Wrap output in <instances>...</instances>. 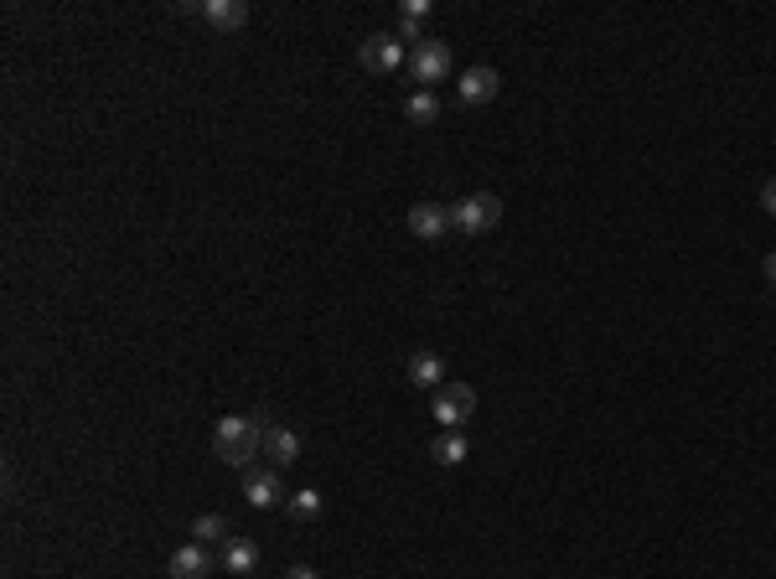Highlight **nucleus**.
I'll return each mask as SVG.
<instances>
[{
	"label": "nucleus",
	"instance_id": "1",
	"mask_svg": "<svg viewBox=\"0 0 776 579\" xmlns=\"http://www.w3.org/2000/svg\"><path fill=\"white\" fill-rule=\"evenodd\" d=\"M213 455L233 471L254 466V455H264V424H254L249 414H228L213 435Z\"/></svg>",
	"mask_w": 776,
	"mask_h": 579
},
{
	"label": "nucleus",
	"instance_id": "2",
	"mask_svg": "<svg viewBox=\"0 0 776 579\" xmlns=\"http://www.w3.org/2000/svg\"><path fill=\"white\" fill-rule=\"evenodd\" d=\"M451 223H456V233H466V238H482V233H492V228L502 223V202H497L492 192L461 197V202L451 207Z\"/></svg>",
	"mask_w": 776,
	"mask_h": 579
},
{
	"label": "nucleus",
	"instance_id": "3",
	"mask_svg": "<svg viewBox=\"0 0 776 579\" xmlns=\"http://www.w3.org/2000/svg\"><path fill=\"white\" fill-rule=\"evenodd\" d=\"M435 419H440V430H461V424L476 414V388L471 383H445V388H435V409H430Z\"/></svg>",
	"mask_w": 776,
	"mask_h": 579
},
{
	"label": "nucleus",
	"instance_id": "4",
	"mask_svg": "<svg viewBox=\"0 0 776 579\" xmlns=\"http://www.w3.org/2000/svg\"><path fill=\"white\" fill-rule=\"evenodd\" d=\"M357 63H363L368 73H394V68H404L409 63V52H404V42L399 37H368L363 47H357Z\"/></svg>",
	"mask_w": 776,
	"mask_h": 579
},
{
	"label": "nucleus",
	"instance_id": "5",
	"mask_svg": "<svg viewBox=\"0 0 776 579\" xmlns=\"http://www.w3.org/2000/svg\"><path fill=\"white\" fill-rule=\"evenodd\" d=\"M409 73H414V83H440L451 73V47L425 37L420 47H409Z\"/></svg>",
	"mask_w": 776,
	"mask_h": 579
},
{
	"label": "nucleus",
	"instance_id": "6",
	"mask_svg": "<svg viewBox=\"0 0 776 579\" xmlns=\"http://www.w3.org/2000/svg\"><path fill=\"white\" fill-rule=\"evenodd\" d=\"M264 455L275 461V471H290L301 461V435L285 430V424H264Z\"/></svg>",
	"mask_w": 776,
	"mask_h": 579
},
{
	"label": "nucleus",
	"instance_id": "7",
	"mask_svg": "<svg viewBox=\"0 0 776 579\" xmlns=\"http://www.w3.org/2000/svg\"><path fill=\"white\" fill-rule=\"evenodd\" d=\"M445 228H456V223H451V207H440V202L409 207V233H414V238H445Z\"/></svg>",
	"mask_w": 776,
	"mask_h": 579
},
{
	"label": "nucleus",
	"instance_id": "8",
	"mask_svg": "<svg viewBox=\"0 0 776 579\" xmlns=\"http://www.w3.org/2000/svg\"><path fill=\"white\" fill-rule=\"evenodd\" d=\"M497 88H502V78H497L492 68H471V73L456 83V94H461V104L476 109V104H492V99H497Z\"/></svg>",
	"mask_w": 776,
	"mask_h": 579
},
{
	"label": "nucleus",
	"instance_id": "9",
	"mask_svg": "<svg viewBox=\"0 0 776 579\" xmlns=\"http://www.w3.org/2000/svg\"><path fill=\"white\" fill-rule=\"evenodd\" d=\"M244 497H249V507H259V512H270V507H280V471H249L244 476Z\"/></svg>",
	"mask_w": 776,
	"mask_h": 579
},
{
	"label": "nucleus",
	"instance_id": "10",
	"mask_svg": "<svg viewBox=\"0 0 776 579\" xmlns=\"http://www.w3.org/2000/svg\"><path fill=\"white\" fill-rule=\"evenodd\" d=\"M202 16L218 26V32H238L249 21V6L244 0H202Z\"/></svg>",
	"mask_w": 776,
	"mask_h": 579
},
{
	"label": "nucleus",
	"instance_id": "11",
	"mask_svg": "<svg viewBox=\"0 0 776 579\" xmlns=\"http://www.w3.org/2000/svg\"><path fill=\"white\" fill-rule=\"evenodd\" d=\"M404 373H409L414 388H445V362H440L435 352H414Z\"/></svg>",
	"mask_w": 776,
	"mask_h": 579
},
{
	"label": "nucleus",
	"instance_id": "12",
	"mask_svg": "<svg viewBox=\"0 0 776 579\" xmlns=\"http://www.w3.org/2000/svg\"><path fill=\"white\" fill-rule=\"evenodd\" d=\"M207 569H213V559H207L202 543H187V548H176V554H171V579H202Z\"/></svg>",
	"mask_w": 776,
	"mask_h": 579
},
{
	"label": "nucleus",
	"instance_id": "13",
	"mask_svg": "<svg viewBox=\"0 0 776 579\" xmlns=\"http://www.w3.org/2000/svg\"><path fill=\"white\" fill-rule=\"evenodd\" d=\"M254 564H259V548H254L249 538H228V543H223V569H228V574H249Z\"/></svg>",
	"mask_w": 776,
	"mask_h": 579
},
{
	"label": "nucleus",
	"instance_id": "14",
	"mask_svg": "<svg viewBox=\"0 0 776 579\" xmlns=\"http://www.w3.org/2000/svg\"><path fill=\"white\" fill-rule=\"evenodd\" d=\"M430 455H435L440 466H461L466 461V435L461 430H440V440L430 445Z\"/></svg>",
	"mask_w": 776,
	"mask_h": 579
},
{
	"label": "nucleus",
	"instance_id": "15",
	"mask_svg": "<svg viewBox=\"0 0 776 579\" xmlns=\"http://www.w3.org/2000/svg\"><path fill=\"white\" fill-rule=\"evenodd\" d=\"M404 114L414 119V125H435V119H440V99L430 94V88H420V94H409Z\"/></svg>",
	"mask_w": 776,
	"mask_h": 579
},
{
	"label": "nucleus",
	"instance_id": "16",
	"mask_svg": "<svg viewBox=\"0 0 776 579\" xmlns=\"http://www.w3.org/2000/svg\"><path fill=\"white\" fill-rule=\"evenodd\" d=\"M285 507L295 523H311V517H321V492H295V497H285Z\"/></svg>",
	"mask_w": 776,
	"mask_h": 579
},
{
	"label": "nucleus",
	"instance_id": "17",
	"mask_svg": "<svg viewBox=\"0 0 776 579\" xmlns=\"http://www.w3.org/2000/svg\"><path fill=\"white\" fill-rule=\"evenodd\" d=\"M213 538H228V523L218 512H202L197 523H192V543H213Z\"/></svg>",
	"mask_w": 776,
	"mask_h": 579
},
{
	"label": "nucleus",
	"instance_id": "18",
	"mask_svg": "<svg viewBox=\"0 0 776 579\" xmlns=\"http://www.w3.org/2000/svg\"><path fill=\"white\" fill-rule=\"evenodd\" d=\"M430 16V0H404L399 6V21H425Z\"/></svg>",
	"mask_w": 776,
	"mask_h": 579
},
{
	"label": "nucleus",
	"instance_id": "19",
	"mask_svg": "<svg viewBox=\"0 0 776 579\" xmlns=\"http://www.w3.org/2000/svg\"><path fill=\"white\" fill-rule=\"evenodd\" d=\"M761 207H766V212H771V218H776V176H771V181H766V187H761Z\"/></svg>",
	"mask_w": 776,
	"mask_h": 579
},
{
	"label": "nucleus",
	"instance_id": "20",
	"mask_svg": "<svg viewBox=\"0 0 776 579\" xmlns=\"http://www.w3.org/2000/svg\"><path fill=\"white\" fill-rule=\"evenodd\" d=\"M285 579H316V569H311V564H295V569H290Z\"/></svg>",
	"mask_w": 776,
	"mask_h": 579
},
{
	"label": "nucleus",
	"instance_id": "21",
	"mask_svg": "<svg viewBox=\"0 0 776 579\" xmlns=\"http://www.w3.org/2000/svg\"><path fill=\"white\" fill-rule=\"evenodd\" d=\"M766 280H771V290H776V254L766 259Z\"/></svg>",
	"mask_w": 776,
	"mask_h": 579
}]
</instances>
